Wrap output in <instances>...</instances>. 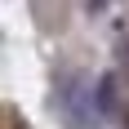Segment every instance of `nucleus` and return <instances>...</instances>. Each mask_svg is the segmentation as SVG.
I'll return each mask as SVG.
<instances>
[{"mask_svg": "<svg viewBox=\"0 0 129 129\" xmlns=\"http://www.w3.org/2000/svg\"><path fill=\"white\" fill-rule=\"evenodd\" d=\"M5 129H27V125H22V116H18V107H13V103L5 107Z\"/></svg>", "mask_w": 129, "mask_h": 129, "instance_id": "obj_1", "label": "nucleus"}]
</instances>
